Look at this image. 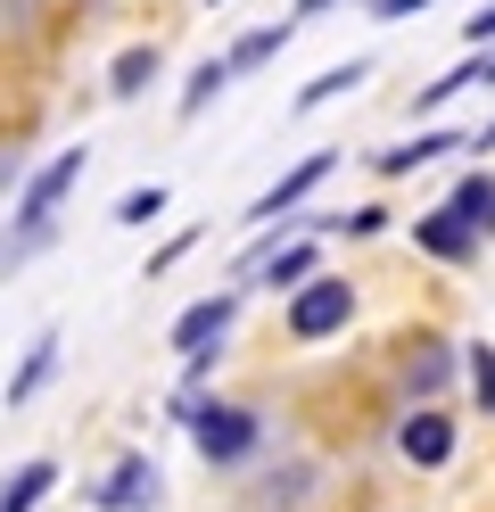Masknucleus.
<instances>
[{
    "mask_svg": "<svg viewBox=\"0 0 495 512\" xmlns=\"http://www.w3.org/2000/svg\"><path fill=\"white\" fill-rule=\"evenodd\" d=\"M91 174V149H58L50 166H33V182L17 190V223L0 232V273H17V265H33L50 240H58V207L75 199V182Z\"/></svg>",
    "mask_w": 495,
    "mask_h": 512,
    "instance_id": "1",
    "label": "nucleus"
},
{
    "mask_svg": "<svg viewBox=\"0 0 495 512\" xmlns=\"http://www.w3.org/2000/svg\"><path fill=\"white\" fill-rule=\"evenodd\" d=\"M190 446H198V455H207L215 471H231V463H248L256 455V446H264V413H248V405H207V397H198L190 405Z\"/></svg>",
    "mask_w": 495,
    "mask_h": 512,
    "instance_id": "2",
    "label": "nucleus"
},
{
    "mask_svg": "<svg viewBox=\"0 0 495 512\" xmlns=\"http://www.w3.org/2000/svg\"><path fill=\"white\" fill-rule=\"evenodd\" d=\"M281 323H289V339H306V347H314V339H330V331H347V323H355V281H330V273L297 281Z\"/></svg>",
    "mask_w": 495,
    "mask_h": 512,
    "instance_id": "3",
    "label": "nucleus"
},
{
    "mask_svg": "<svg viewBox=\"0 0 495 512\" xmlns=\"http://www.w3.org/2000/svg\"><path fill=\"white\" fill-rule=\"evenodd\" d=\"M157 496H165V471L141 455V446H132V455H116V463H108V479L91 488V504H99V512H149Z\"/></svg>",
    "mask_w": 495,
    "mask_h": 512,
    "instance_id": "4",
    "label": "nucleus"
},
{
    "mask_svg": "<svg viewBox=\"0 0 495 512\" xmlns=\"http://www.w3.org/2000/svg\"><path fill=\"white\" fill-rule=\"evenodd\" d=\"M231 323H240V298H231V290H215V298H198V306L182 314V323H174V356H182V364H190V356H215Z\"/></svg>",
    "mask_w": 495,
    "mask_h": 512,
    "instance_id": "5",
    "label": "nucleus"
},
{
    "mask_svg": "<svg viewBox=\"0 0 495 512\" xmlns=\"http://www.w3.org/2000/svg\"><path fill=\"white\" fill-rule=\"evenodd\" d=\"M330 166H339V149H314L306 166H289V174H281V182H273V190H264V199L248 207V215H256V223H281V215H297V207H306L314 190L330 182Z\"/></svg>",
    "mask_w": 495,
    "mask_h": 512,
    "instance_id": "6",
    "label": "nucleus"
},
{
    "mask_svg": "<svg viewBox=\"0 0 495 512\" xmlns=\"http://www.w3.org/2000/svg\"><path fill=\"white\" fill-rule=\"evenodd\" d=\"M396 455H405V463H421V471H438V463L454 455V422H446L438 405L405 413V430H396Z\"/></svg>",
    "mask_w": 495,
    "mask_h": 512,
    "instance_id": "7",
    "label": "nucleus"
},
{
    "mask_svg": "<svg viewBox=\"0 0 495 512\" xmlns=\"http://www.w3.org/2000/svg\"><path fill=\"white\" fill-rule=\"evenodd\" d=\"M413 248H421V256H438V265H471V256H479V232H471L454 207H438V215H421V223H413Z\"/></svg>",
    "mask_w": 495,
    "mask_h": 512,
    "instance_id": "8",
    "label": "nucleus"
},
{
    "mask_svg": "<svg viewBox=\"0 0 495 512\" xmlns=\"http://www.w3.org/2000/svg\"><path fill=\"white\" fill-rule=\"evenodd\" d=\"M58 347H66L58 331H42V339H33V347H25V364L9 372V389H0V397H9V413H17V405H33V397H42V389H50V380H58Z\"/></svg>",
    "mask_w": 495,
    "mask_h": 512,
    "instance_id": "9",
    "label": "nucleus"
},
{
    "mask_svg": "<svg viewBox=\"0 0 495 512\" xmlns=\"http://www.w3.org/2000/svg\"><path fill=\"white\" fill-rule=\"evenodd\" d=\"M50 488H58V463H50V455H33L25 471H9V479H0V512H33Z\"/></svg>",
    "mask_w": 495,
    "mask_h": 512,
    "instance_id": "10",
    "label": "nucleus"
},
{
    "mask_svg": "<svg viewBox=\"0 0 495 512\" xmlns=\"http://www.w3.org/2000/svg\"><path fill=\"white\" fill-rule=\"evenodd\" d=\"M157 67H165V58H157V42H132V50H116L108 91H116V100H141V91L157 83Z\"/></svg>",
    "mask_w": 495,
    "mask_h": 512,
    "instance_id": "11",
    "label": "nucleus"
},
{
    "mask_svg": "<svg viewBox=\"0 0 495 512\" xmlns=\"http://www.w3.org/2000/svg\"><path fill=\"white\" fill-rule=\"evenodd\" d=\"M446 149H471L462 133H421V141H396V149H380L372 157V174H413V166H429V157H446Z\"/></svg>",
    "mask_w": 495,
    "mask_h": 512,
    "instance_id": "12",
    "label": "nucleus"
},
{
    "mask_svg": "<svg viewBox=\"0 0 495 512\" xmlns=\"http://www.w3.org/2000/svg\"><path fill=\"white\" fill-rule=\"evenodd\" d=\"M256 281H264V290H297V281H314V240H289V248H273V256H264V265H256Z\"/></svg>",
    "mask_w": 495,
    "mask_h": 512,
    "instance_id": "13",
    "label": "nucleus"
},
{
    "mask_svg": "<svg viewBox=\"0 0 495 512\" xmlns=\"http://www.w3.org/2000/svg\"><path fill=\"white\" fill-rule=\"evenodd\" d=\"M446 207H454V215H462V223H471V232L487 240V232H495V174H462Z\"/></svg>",
    "mask_w": 495,
    "mask_h": 512,
    "instance_id": "14",
    "label": "nucleus"
},
{
    "mask_svg": "<svg viewBox=\"0 0 495 512\" xmlns=\"http://www.w3.org/2000/svg\"><path fill=\"white\" fill-rule=\"evenodd\" d=\"M446 380H454V356H446L438 339H421L413 356H405V389H413V397H438Z\"/></svg>",
    "mask_w": 495,
    "mask_h": 512,
    "instance_id": "15",
    "label": "nucleus"
},
{
    "mask_svg": "<svg viewBox=\"0 0 495 512\" xmlns=\"http://www.w3.org/2000/svg\"><path fill=\"white\" fill-rule=\"evenodd\" d=\"M289 34H297V25H248V34L231 42V58H223V67H231V75H256V67H264V58H273Z\"/></svg>",
    "mask_w": 495,
    "mask_h": 512,
    "instance_id": "16",
    "label": "nucleus"
},
{
    "mask_svg": "<svg viewBox=\"0 0 495 512\" xmlns=\"http://www.w3.org/2000/svg\"><path fill=\"white\" fill-rule=\"evenodd\" d=\"M223 83H231V67L223 58H207V67H190V83H182V124H198L215 100H223Z\"/></svg>",
    "mask_w": 495,
    "mask_h": 512,
    "instance_id": "17",
    "label": "nucleus"
},
{
    "mask_svg": "<svg viewBox=\"0 0 495 512\" xmlns=\"http://www.w3.org/2000/svg\"><path fill=\"white\" fill-rule=\"evenodd\" d=\"M363 75H372V67H363V58H347V67H330V75H314L306 91H297V108H322V100H339V91H355Z\"/></svg>",
    "mask_w": 495,
    "mask_h": 512,
    "instance_id": "18",
    "label": "nucleus"
},
{
    "mask_svg": "<svg viewBox=\"0 0 495 512\" xmlns=\"http://www.w3.org/2000/svg\"><path fill=\"white\" fill-rule=\"evenodd\" d=\"M471 83H487V50H479V58H462V67H454V75H438V83H429V91H421V100H413V108H446V100H454V91H471Z\"/></svg>",
    "mask_w": 495,
    "mask_h": 512,
    "instance_id": "19",
    "label": "nucleus"
},
{
    "mask_svg": "<svg viewBox=\"0 0 495 512\" xmlns=\"http://www.w3.org/2000/svg\"><path fill=\"white\" fill-rule=\"evenodd\" d=\"M116 223H149V215H165V182H141V190H124V199L108 207Z\"/></svg>",
    "mask_w": 495,
    "mask_h": 512,
    "instance_id": "20",
    "label": "nucleus"
},
{
    "mask_svg": "<svg viewBox=\"0 0 495 512\" xmlns=\"http://www.w3.org/2000/svg\"><path fill=\"white\" fill-rule=\"evenodd\" d=\"M471 397H479V413H495V347H471Z\"/></svg>",
    "mask_w": 495,
    "mask_h": 512,
    "instance_id": "21",
    "label": "nucleus"
},
{
    "mask_svg": "<svg viewBox=\"0 0 495 512\" xmlns=\"http://www.w3.org/2000/svg\"><path fill=\"white\" fill-rule=\"evenodd\" d=\"M198 240H207V223H190V232H174V240H165V248L149 256V273H174V265H182V256L198 248Z\"/></svg>",
    "mask_w": 495,
    "mask_h": 512,
    "instance_id": "22",
    "label": "nucleus"
},
{
    "mask_svg": "<svg viewBox=\"0 0 495 512\" xmlns=\"http://www.w3.org/2000/svg\"><path fill=\"white\" fill-rule=\"evenodd\" d=\"M330 232H347V240H372V232H388V207H355V215H339Z\"/></svg>",
    "mask_w": 495,
    "mask_h": 512,
    "instance_id": "23",
    "label": "nucleus"
},
{
    "mask_svg": "<svg viewBox=\"0 0 495 512\" xmlns=\"http://www.w3.org/2000/svg\"><path fill=\"white\" fill-rule=\"evenodd\" d=\"M413 9H429V0H372V17H413Z\"/></svg>",
    "mask_w": 495,
    "mask_h": 512,
    "instance_id": "24",
    "label": "nucleus"
},
{
    "mask_svg": "<svg viewBox=\"0 0 495 512\" xmlns=\"http://www.w3.org/2000/svg\"><path fill=\"white\" fill-rule=\"evenodd\" d=\"M462 34H471V42H487V34H495V9H479L471 25H462Z\"/></svg>",
    "mask_w": 495,
    "mask_h": 512,
    "instance_id": "25",
    "label": "nucleus"
},
{
    "mask_svg": "<svg viewBox=\"0 0 495 512\" xmlns=\"http://www.w3.org/2000/svg\"><path fill=\"white\" fill-rule=\"evenodd\" d=\"M322 9H339V0H297V17H322Z\"/></svg>",
    "mask_w": 495,
    "mask_h": 512,
    "instance_id": "26",
    "label": "nucleus"
},
{
    "mask_svg": "<svg viewBox=\"0 0 495 512\" xmlns=\"http://www.w3.org/2000/svg\"><path fill=\"white\" fill-rule=\"evenodd\" d=\"M487 83H495V58H487Z\"/></svg>",
    "mask_w": 495,
    "mask_h": 512,
    "instance_id": "27",
    "label": "nucleus"
},
{
    "mask_svg": "<svg viewBox=\"0 0 495 512\" xmlns=\"http://www.w3.org/2000/svg\"><path fill=\"white\" fill-rule=\"evenodd\" d=\"M207 9H215V0H207Z\"/></svg>",
    "mask_w": 495,
    "mask_h": 512,
    "instance_id": "28",
    "label": "nucleus"
}]
</instances>
